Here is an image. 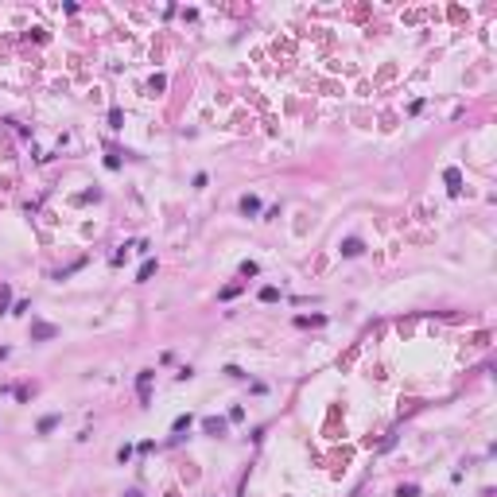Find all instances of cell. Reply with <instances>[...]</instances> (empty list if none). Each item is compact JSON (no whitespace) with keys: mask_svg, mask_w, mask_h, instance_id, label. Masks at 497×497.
<instances>
[{"mask_svg":"<svg viewBox=\"0 0 497 497\" xmlns=\"http://www.w3.org/2000/svg\"><path fill=\"white\" fill-rule=\"evenodd\" d=\"M202 431H206V435H226L229 424H226V419H218V416H206V419H202Z\"/></svg>","mask_w":497,"mask_h":497,"instance_id":"cell-1","label":"cell"},{"mask_svg":"<svg viewBox=\"0 0 497 497\" xmlns=\"http://www.w3.org/2000/svg\"><path fill=\"white\" fill-rule=\"evenodd\" d=\"M136 389H140V404H148V396H152L148 393V389H152V369H144V373L136 377Z\"/></svg>","mask_w":497,"mask_h":497,"instance_id":"cell-2","label":"cell"},{"mask_svg":"<svg viewBox=\"0 0 497 497\" xmlns=\"http://www.w3.org/2000/svg\"><path fill=\"white\" fill-rule=\"evenodd\" d=\"M54 334H59V330H54L51 323H35V326H31V338H35V342H43V338H54Z\"/></svg>","mask_w":497,"mask_h":497,"instance_id":"cell-3","label":"cell"},{"mask_svg":"<svg viewBox=\"0 0 497 497\" xmlns=\"http://www.w3.org/2000/svg\"><path fill=\"white\" fill-rule=\"evenodd\" d=\"M447 191H451V194L463 191V175H458V167H447Z\"/></svg>","mask_w":497,"mask_h":497,"instance_id":"cell-4","label":"cell"},{"mask_svg":"<svg viewBox=\"0 0 497 497\" xmlns=\"http://www.w3.org/2000/svg\"><path fill=\"white\" fill-rule=\"evenodd\" d=\"M241 214H261V198H256V194H245L241 198Z\"/></svg>","mask_w":497,"mask_h":497,"instance_id":"cell-5","label":"cell"},{"mask_svg":"<svg viewBox=\"0 0 497 497\" xmlns=\"http://www.w3.org/2000/svg\"><path fill=\"white\" fill-rule=\"evenodd\" d=\"M361 253V241L358 237H346V241H342V256H358Z\"/></svg>","mask_w":497,"mask_h":497,"instance_id":"cell-6","label":"cell"},{"mask_svg":"<svg viewBox=\"0 0 497 497\" xmlns=\"http://www.w3.org/2000/svg\"><path fill=\"white\" fill-rule=\"evenodd\" d=\"M54 428H59V416H43L39 419V435H51Z\"/></svg>","mask_w":497,"mask_h":497,"instance_id":"cell-7","label":"cell"},{"mask_svg":"<svg viewBox=\"0 0 497 497\" xmlns=\"http://www.w3.org/2000/svg\"><path fill=\"white\" fill-rule=\"evenodd\" d=\"M152 272H156V261H144L136 272V284H144V280H152Z\"/></svg>","mask_w":497,"mask_h":497,"instance_id":"cell-8","label":"cell"},{"mask_svg":"<svg viewBox=\"0 0 497 497\" xmlns=\"http://www.w3.org/2000/svg\"><path fill=\"white\" fill-rule=\"evenodd\" d=\"M261 299H264V303H276L280 291H276V288H261Z\"/></svg>","mask_w":497,"mask_h":497,"instance_id":"cell-9","label":"cell"},{"mask_svg":"<svg viewBox=\"0 0 497 497\" xmlns=\"http://www.w3.org/2000/svg\"><path fill=\"white\" fill-rule=\"evenodd\" d=\"M256 272H261V268H256V261H245L241 264V276H256Z\"/></svg>","mask_w":497,"mask_h":497,"instance_id":"cell-10","label":"cell"},{"mask_svg":"<svg viewBox=\"0 0 497 497\" xmlns=\"http://www.w3.org/2000/svg\"><path fill=\"white\" fill-rule=\"evenodd\" d=\"M396 497H419V489L416 486H400V489H396Z\"/></svg>","mask_w":497,"mask_h":497,"instance_id":"cell-11","label":"cell"},{"mask_svg":"<svg viewBox=\"0 0 497 497\" xmlns=\"http://www.w3.org/2000/svg\"><path fill=\"white\" fill-rule=\"evenodd\" d=\"M171 428H175V431H187V428H191V416H179V419L171 424Z\"/></svg>","mask_w":497,"mask_h":497,"instance_id":"cell-12","label":"cell"},{"mask_svg":"<svg viewBox=\"0 0 497 497\" xmlns=\"http://www.w3.org/2000/svg\"><path fill=\"white\" fill-rule=\"evenodd\" d=\"M163 86H167V78H163V74H156V78H152V94H159Z\"/></svg>","mask_w":497,"mask_h":497,"instance_id":"cell-13","label":"cell"},{"mask_svg":"<svg viewBox=\"0 0 497 497\" xmlns=\"http://www.w3.org/2000/svg\"><path fill=\"white\" fill-rule=\"evenodd\" d=\"M8 296H12L8 288H0V311H4V307H8Z\"/></svg>","mask_w":497,"mask_h":497,"instance_id":"cell-14","label":"cell"},{"mask_svg":"<svg viewBox=\"0 0 497 497\" xmlns=\"http://www.w3.org/2000/svg\"><path fill=\"white\" fill-rule=\"evenodd\" d=\"M128 497H140V493H128Z\"/></svg>","mask_w":497,"mask_h":497,"instance_id":"cell-15","label":"cell"}]
</instances>
